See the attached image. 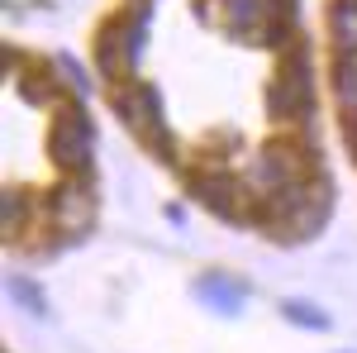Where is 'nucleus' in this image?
I'll use <instances>...</instances> for the list:
<instances>
[{
	"mask_svg": "<svg viewBox=\"0 0 357 353\" xmlns=\"http://www.w3.org/2000/svg\"><path fill=\"white\" fill-rule=\"evenodd\" d=\"M148 20H153V10L143 0V5L119 10V15H110L100 24V34H96V67H100L105 82H114V86L138 82V62H143V48H148Z\"/></svg>",
	"mask_w": 357,
	"mask_h": 353,
	"instance_id": "nucleus-1",
	"label": "nucleus"
},
{
	"mask_svg": "<svg viewBox=\"0 0 357 353\" xmlns=\"http://www.w3.org/2000/svg\"><path fill=\"white\" fill-rule=\"evenodd\" d=\"M329 210H333V191L324 177H310L305 187H296L291 196L272 201L262 219H267V234L281 239V244H305L314 239L324 224H329Z\"/></svg>",
	"mask_w": 357,
	"mask_h": 353,
	"instance_id": "nucleus-2",
	"label": "nucleus"
},
{
	"mask_svg": "<svg viewBox=\"0 0 357 353\" xmlns=\"http://www.w3.org/2000/svg\"><path fill=\"white\" fill-rule=\"evenodd\" d=\"M267 115L276 124H305L314 120V62L305 43H291L267 82Z\"/></svg>",
	"mask_w": 357,
	"mask_h": 353,
	"instance_id": "nucleus-3",
	"label": "nucleus"
},
{
	"mask_svg": "<svg viewBox=\"0 0 357 353\" xmlns=\"http://www.w3.org/2000/svg\"><path fill=\"white\" fill-rule=\"evenodd\" d=\"M310 167H314V153H305L301 143H291V138H276V143H267V148L248 163L243 182H248V191L257 196V206L267 210L272 201H281V196H291L296 187L310 182Z\"/></svg>",
	"mask_w": 357,
	"mask_h": 353,
	"instance_id": "nucleus-4",
	"label": "nucleus"
},
{
	"mask_svg": "<svg viewBox=\"0 0 357 353\" xmlns=\"http://www.w3.org/2000/svg\"><path fill=\"white\" fill-rule=\"evenodd\" d=\"M195 15L205 24H224L234 38L248 43H276L291 29V10L281 0H200Z\"/></svg>",
	"mask_w": 357,
	"mask_h": 353,
	"instance_id": "nucleus-5",
	"label": "nucleus"
},
{
	"mask_svg": "<svg viewBox=\"0 0 357 353\" xmlns=\"http://www.w3.org/2000/svg\"><path fill=\"white\" fill-rule=\"evenodd\" d=\"M114 110H119V120L129 124V134L153 153V158H162L172 163L176 158V138L167 129V115H162V91L153 82H129V86H114Z\"/></svg>",
	"mask_w": 357,
	"mask_h": 353,
	"instance_id": "nucleus-6",
	"label": "nucleus"
},
{
	"mask_svg": "<svg viewBox=\"0 0 357 353\" xmlns=\"http://www.w3.org/2000/svg\"><path fill=\"white\" fill-rule=\"evenodd\" d=\"M48 158H53L67 177H82L91 158H96V124L77 101L53 110V124H48Z\"/></svg>",
	"mask_w": 357,
	"mask_h": 353,
	"instance_id": "nucleus-7",
	"label": "nucleus"
},
{
	"mask_svg": "<svg viewBox=\"0 0 357 353\" xmlns=\"http://www.w3.org/2000/svg\"><path fill=\"white\" fill-rule=\"evenodd\" d=\"M191 196L205 206V210H215L220 219H248V215L262 210L257 196L248 191V182L234 172V167H205V172H195Z\"/></svg>",
	"mask_w": 357,
	"mask_h": 353,
	"instance_id": "nucleus-8",
	"label": "nucleus"
},
{
	"mask_svg": "<svg viewBox=\"0 0 357 353\" xmlns=\"http://www.w3.org/2000/svg\"><path fill=\"white\" fill-rule=\"evenodd\" d=\"M48 224L57 229V239H82L96 224V191L82 177H62L48 196Z\"/></svg>",
	"mask_w": 357,
	"mask_h": 353,
	"instance_id": "nucleus-9",
	"label": "nucleus"
},
{
	"mask_svg": "<svg viewBox=\"0 0 357 353\" xmlns=\"http://www.w3.org/2000/svg\"><path fill=\"white\" fill-rule=\"evenodd\" d=\"M195 301L205 305V310H215V315H243V305H248V282L243 277H234V272H224V268H210V272H200L195 277Z\"/></svg>",
	"mask_w": 357,
	"mask_h": 353,
	"instance_id": "nucleus-10",
	"label": "nucleus"
},
{
	"mask_svg": "<svg viewBox=\"0 0 357 353\" xmlns=\"http://www.w3.org/2000/svg\"><path fill=\"white\" fill-rule=\"evenodd\" d=\"M29 219H33V196L24 187H5V196H0V229H5V239H24Z\"/></svg>",
	"mask_w": 357,
	"mask_h": 353,
	"instance_id": "nucleus-11",
	"label": "nucleus"
},
{
	"mask_svg": "<svg viewBox=\"0 0 357 353\" xmlns=\"http://www.w3.org/2000/svg\"><path fill=\"white\" fill-rule=\"evenodd\" d=\"M329 34H333L338 57L357 53V0H333L329 5Z\"/></svg>",
	"mask_w": 357,
	"mask_h": 353,
	"instance_id": "nucleus-12",
	"label": "nucleus"
},
{
	"mask_svg": "<svg viewBox=\"0 0 357 353\" xmlns=\"http://www.w3.org/2000/svg\"><path fill=\"white\" fill-rule=\"evenodd\" d=\"M281 315H286V320H291L296 329H314V334H324V329L333 325V320H329V310H324V305H314V301H301V296L281 301Z\"/></svg>",
	"mask_w": 357,
	"mask_h": 353,
	"instance_id": "nucleus-13",
	"label": "nucleus"
},
{
	"mask_svg": "<svg viewBox=\"0 0 357 353\" xmlns=\"http://www.w3.org/2000/svg\"><path fill=\"white\" fill-rule=\"evenodd\" d=\"M333 96L343 106V120H357V57H338V67H333Z\"/></svg>",
	"mask_w": 357,
	"mask_h": 353,
	"instance_id": "nucleus-14",
	"label": "nucleus"
},
{
	"mask_svg": "<svg viewBox=\"0 0 357 353\" xmlns=\"http://www.w3.org/2000/svg\"><path fill=\"white\" fill-rule=\"evenodd\" d=\"M15 82H20V96H24L29 106H43V101H53V96H57L53 72H43V67H24V72H15Z\"/></svg>",
	"mask_w": 357,
	"mask_h": 353,
	"instance_id": "nucleus-15",
	"label": "nucleus"
},
{
	"mask_svg": "<svg viewBox=\"0 0 357 353\" xmlns=\"http://www.w3.org/2000/svg\"><path fill=\"white\" fill-rule=\"evenodd\" d=\"M5 287H10V296H15V305H20V310H29V315H48L43 287H38L33 277H10Z\"/></svg>",
	"mask_w": 357,
	"mask_h": 353,
	"instance_id": "nucleus-16",
	"label": "nucleus"
},
{
	"mask_svg": "<svg viewBox=\"0 0 357 353\" xmlns=\"http://www.w3.org/2000/svg\"><path fill=\"white\" fill-rule=\"evenodd\" d=\"M57 67H62V72H67V82L77 86V91H91V77H86V72H77V57H57Z\"/></svg>",
	"mask_w": 357,
	"mask_h": 353,
	"instance_id": "nucleus-17",
	"label": "nucleus"
},
{
	"mask_svg": "<svg viewBox=\"0 0 357 353\" xmlns=\"http://www.w3.org/2000/svg\"><path fill=\"white\" fill-rule=\"evenodd\" d=\"M343 129H348V148H353V158H357V120H343Z\"/></svg>",
	"mask_w": 357,
	"mask_h": 353,
	"instance_id": "nucleus-18",
	"label": "nucleus"
},
{
	"mask_svg": "<svg viewBox=\"0 0 357 353\" xmlns=\"http://www.w3.org/2000/svg\"><path fill=\"white\" fill-rule=\"evenodd\" d=\"M338 353H353V349H338Z\"/></svg>",
	"mask_w": 357,
	"mask_h": 353,
	"instance_id": "nucleus-19",
	"label": "nucleus"
}]
</instances>
